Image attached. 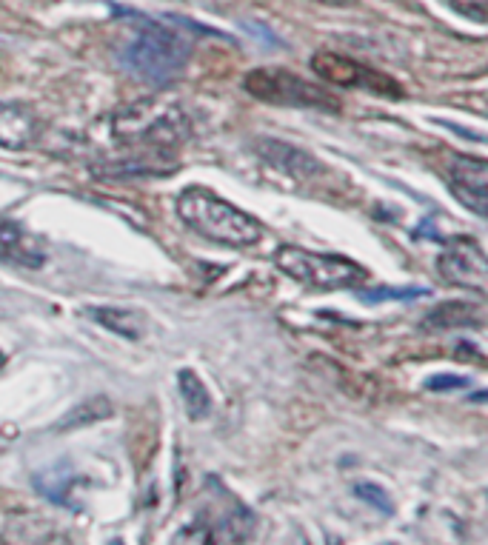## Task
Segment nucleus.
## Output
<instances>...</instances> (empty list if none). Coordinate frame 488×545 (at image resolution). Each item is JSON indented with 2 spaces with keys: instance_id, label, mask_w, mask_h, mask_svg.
Masks as SVG:
<instances>
[{
  "instance_id": "nucleus-1",
  "label": "nucleus",
  "mask_w": 488,
  "mask_h": 545,
  "mask_svg": "<svg viewBox=\"0 0 488 545\" xmlns=\"http://www.w3.org/2000/svg\"><path fill=\"white\" fill-rule=\"evenodd\" d=\"M112 132L123 146L137 149L143 155L172 157V152L189 140L192 126L177 103L149 98L132 103L115 115Z\"/></svg>"
},
{
  "instance_id": "nucleus-2",
  "label": "nucleus",
  "mask_w": 488,
  "mask_h": 545,
  "mask_svg": "<svg viewBox=\"0 0 488 545\" xmlns=\"http://www.w3.org/2000/svg\"><path fill=\"white\" fill-rule=\"evenodd\" d=\"M177 217L195 234L229 249H249L263 237V226L252 215L203 186H189L180 192Z\"/></svg>"
},
{
  "instance_id": "nucleus-3",
  "label": "nucleus",
  "mask_w": 488,
  "mask_h": 545,
  "mask_svg": "<svg viewBox=\"0 0 488 545\" xmlns=\"http://www.w3.org/2000/svg\"><path fill=\"white\" fill-rule=\"evenodd\" d=\"M189 58L192 40L155 20H140L135 40L123 49V63L129 66V72L155 86L175 83L183 75Z\"/></svg>"
},
{
  "instance_id": "nucleus-4",
  "label": "nucleus",
  "mask_w": 488,
  "mask_h": 545,
  "mask_svg": "<svg viewBox=\"0 0 488 545\" xmlns=\"http://www.w3.org/2000/svg\"><path fill=\"white\" fill-rule=\"evenodd\" d=\"M274 263L292 280L309 289H354L369 280V272L340 254H320L300 246H280L274 252Z\"/></svg>"
},
{
  "instance_id": "nucleus-5",
  "label": "nucleus",
  "mask_w": 488,
  "mask_h": 545,
  "mask_svg": "<svg viewBox=\"0 0 488 545\" xmlns=\"http://www.w3.org/2000/svg\"><path fill=\"white\" fill-rule=\"evenodd\" d=\"M246 92L252 98L272 103V106H294V109H320V112H337L340 103L326 89L314 86L309 80L297 78L289 69L277 66H260L252 69L243 80Z\"/></svg>"
},
{
  "instance_id": "nucleus-6",
  "label": "nucleus",
  "mask_w": 488,
  "mask_h": 545,
  "mask_svg": "<svg viewBox=\"0 0 488 545\" xmlns=\"http://www.w3.org/2000/svg\"><path fill=\"white\" fill-rule=\"evenodd\" d=\"M314 75L332 86L343 89H366L371 95H383V98H403L400 83L377 69H371L366 63L352 58H343L337 52H317L312 58Z\"/></svg>"
},
{
  "instance_id": "nucleus-7",
  "label": "nucleus",
  "mask_w": 488,
  "mask_h": 545,
  "mask_svg": "<svg viewBox=\"0 0 488 545\" xmlns=\"http://www.w3.org/2000/svg\"><path fill=\"white\" fill-rule=\"evenodd\" d=\"M437 272L454 289H466L477 297L488 292L486 252L471 237H454L446 243V249L437 260Z\"/></svg>"
},
{
  "instance_id": "nucleus-8",
  "label": "nucleus",
  "mask_w": 488,
  "mask_h": 545,
  "mask_svg": "<svg viewBox=\"0 0 488 545\" xmlns=\"http://www.w3.org/2000/svg\"><path fill=\"white\" fill-rule=\"evenodd\" d=\"M451 195L469 206L477 217H486L488 206V163L483 157H454L446 166Z\"/></svg>"
},
{
  "instance_id": "nucleus-9",
  "label": "nucleus",
  "mask_w": 488,
  "mask_h": 545,
  "mask_svg": "<svg viewBox=\"0 0 488 545\" xmlns=\"http://www.w3.org/2000/svg\"><path fill=\"white\" fill-rule=\"evenodd\" d=\"M43 135V120L26 103H0V149H29Z\"/></svg>"
},
{
  "instance_id": "nucleus-10",
  "label": "nucleus",
  "mask_w": 488,
  "mask_h": 545,
  "mask_svg": "<svg viewBox=\"0 0 488 545\" xmlns=\"http://www.w3.org/2000/svg\"><path fill=\"white\" fill-rule=\"evenodd\" d=\"M43 260H46V252L35 234L15 220H0V263L40 269Z\"/></svg>"
},
{
  "instance_id": "nucleus-11",
  "label": "nucleus",
  "mask_w": 488,
  "mask_h": 545,
  "mask_svg": "<svg viewBox=\"0 0 488 545\" xmlns=\"http://www.w3.org/2000/svg\"><path fill=\"white\" fill-rule=\"evenodd\" d=\"M466 326H483V309L474 303H466V300L443 303L434 312L426 314V320H423V331H449L466 329Z\"/></svg>"
},
{
  "instance_id": "nucleus-12",
  "label": "nucleus",
  "mask_w": 488,
  "mask_h": 545,
  "mask_svg": "<svg viewBox=\"0 0 488 545\" xmlns=\"http://www.w3.org/2000/svg\"><path fill=\"white\" fill-rule=\"evenodd\" d=\"M177 163L172 157H152V155H137L126 157V160H112L95 166V175L100 177H135V175H169L175 172Z\"/></svg>"
},
{
  "instance_id": "nucleus-13",
  "label": "nucleus",
  "mask_w": 488,
  "mask_h": 545,
  "mask_svg": "<svg viewBox=\"0 0 488 545\" xmlns=\"http://www.w3.org/2000/svg\"><path fill=\"white\" fill-rule=\"evenodd\" d=\"M257 149L263 152V157H266L272 166H277V169H286V172H294V175L309 177V175H317V172H323V169H320V163H317L312 155H306V152H300V149H294V146H286V143L263 140Z\"/></svg>"
},
{
  "instance_id": "nucleus-14",
  "label": "nucleus",
  "mask_w": 488,
  "mask_h": 545,
  "mask_svg": "<svg viewBox=\"0 0 488 545\" xmlns=\"http://www.w3.org/2000/svg\"><path fill=\"white\" fill-rule=\"evenodd\" d=\"M35 486H38V491L43 497L55 500L58 506H75V503H72V491L78 486V480H75V474L69 471L66 463L40 471L38 477H35Z\"/></svg>"
},
{
  "instance_id": "nucleus-15",
  "label": "nucleus",
  "mask_w": 488,
  "mask_h": 545,
  "mask_svg": "<svg viewBox=\"0 0 488 545\" xmlns=\"http://www.w3.org/2000/svg\"><path fill=\"white\" fill-rule=\"evenodd\" d=\"M86 314L100 323V326H106V329H112L115 334H123V337H129V340H137L140 334H143V317L135 312H126V309H86Z\"/></svg>"
},
{
  "instance_id": "nucleus-16",
  "label": "nucleus",
  "mask_w": 488,
  "mask_h": 545,
  "mask_svg": "<svg viewBox=\"0 0 488 545\" xmlns=\"http://www.w3.org/2000/svg\"><path fill=\"white\" fill-rule=\"evenodd\" d=\"M177 383H180V394H183V403H186L189 417L192 420H203L212 411V397H209V391L203 389V383L197 380L195 371L183 369L180 377H177Z\"/></svg>"
},
{
  "instance_id": "nucleus-17",
  "label": "nucleus",
  "mask_w": 488,
  "mask_h": 545,
  "mask_svg": "<svg viewBox=\"0 0 488 545\" xmlns=\"http://www.w3.org/2000/svg\"><path fill=\"white\" fill-rule=\"evenodd\" d=\"M109 414H112L109 400H106V397H92V400H86L83 406L69 411V414H66V417L58 423V431L75 429V426H86V423H95V420H103V417H109Z\"/></svg>"
},
{
  "instance_id": "nucleus-18",
  "label": "nucleus",
  "mask_w": 488,
  "mask_h": 545,
  "mask_svg": "<svg viewBox=\"0 0 488 545\" xmlns=\"http://www.w3.org/2000/svg\"><path fill=\"white\" fill-rule=\"evenodd\" d=\"M354 494L363 500V503H369V506L374 508H380L383 514H394V503H391V497L386 494V488L383 486H377V483H357L354 486Z\"/></svg>"
},
{
  "instance_id": "nucleus-19",
  "label": "nucleus",
  "mask_w": 488,
  "mask_h": 545,
  "mask_svg": "<svg viewBox=\"0 0 488 545\" xmlns=\"http://www.w3.org/2000/svg\"><path fill=\"white\" fill-rule=\"evenodd\" d=\"M451 6L474 23H486L488 20V0H449Z\"/></svg>"
},
{
  "instance_id": "nucleus-20",
  "label": "nucleus",
  "mask_w": 488,
  "mask_h": 545,
  "mask_svg": "<svg viewBox=\"0 0 488 545\" xmlns=\"http://www.w3.org/2000/svg\"><path fill=\"white\" fill-rule=\"evenodd\" d=\"M420 294H426V289H374V292H363L360 297L374 303V300H414Z\"/></svg>"
},
{
  "instance_id": "nucleus-21",
  "label": "nucleus",
  "mask_w": 488,
  "mask_h": 545,
  "mask_svg": "<svg viewBox=\"0 0 488 545\" xmlns=\"http://www.w3.org/2000/svg\"><path fill=\"white\" fill-rule=\"evenodd\" d=\"M466 386H469V380H463V377H451V374H437V377H431L429 383H426V389L431 391L466 389Z\"/></svg>"
},
{
  "instance_id": "nucleus-22",
  "label": "nucleus",
  "mask_w": 488,
  "mask_h": 545,
  "mask_svg": "<svg viewBox=\"0 0 488 545\" xmlns=\"http://www.w3.org/2000/svg\"><path fill=\"white\" fill-rule=\"evenodd\" d=\"M3 366H6V357H3V351H0V371H3Z\"/></svg>"
}]
</instances>
